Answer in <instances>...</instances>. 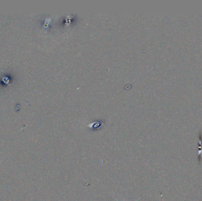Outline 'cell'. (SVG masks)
<instances>
[{"label": "cell", "instance_id": "6da1fadb", "mask_svg": "<svg viewBox=\"0 0 202 201\" xmlns=\"http://www.w3.org/2000/svg\"><path fill=\"white\" fill-rule=\"evenodd\" d=\"M115 199H116V200H117V201H119V200H118V199H116V198H115ZM139 198H138V199H137V200H136V201H137V200H139Z\"/></svg>", "mask_w": 202, "mask_h": 201}]
</instances>
